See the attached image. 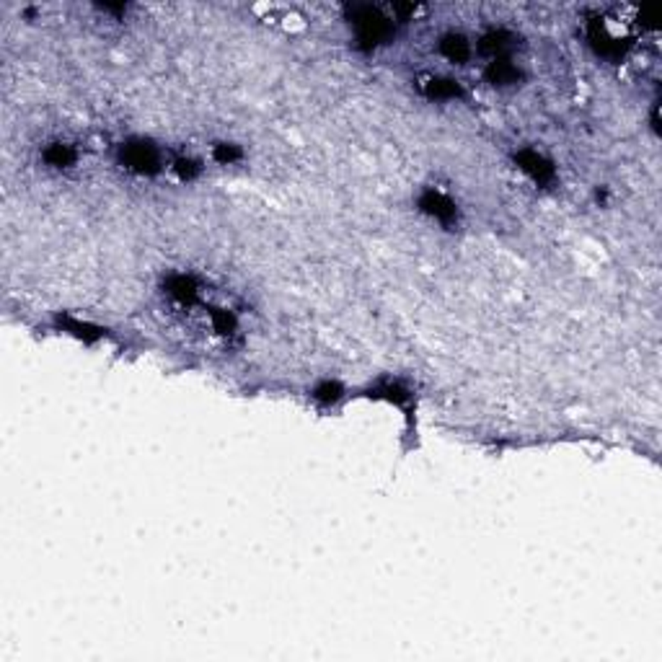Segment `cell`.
<instances>
[{"mask_svg":"<svg viewBox=\"0 0 662 662\" xmlns=\"http://www.w3.org/2000/svg\"><path fill=\"white\" fill-rule=\"evenodd\" d=\"M355 23H357V31H360V39L368 42V44L383 42L385 36L391 34V23H388V18H383L375 8H357Z\"/></svg>","mask_w":662,"mask_h":662,"instance_id":"1","label":"cell"},{"mask_svg":"<svg viewBox=\"0 0 662 662\" xmlns=\"http://www.w3.org/2000/svg\"><path fill=\"white\" fill-rule=\"evenodd\" d=\"M122 161L137 173H150L158 169V150L148 143H129L122 150Z\"/></svg>","mask_w":662,"mask_h":662,"instance_id":"2","label":"cell"},{"mask_svg":"<svg viewBox=\"0 0 662 662\" xmlns=\"http://www.w3.org/2000/svg\"><path fill=\"white\" fill-rule=\"evenodd\" d=\"M422 210L429 213L432 218H437L440 223L456 220V205H453L448 197H442V194H437V192H427L422 197Z\"/></svg>","mask_w":662,"mask_h":662,"instance_id":"3","label":"cell"},{"mask_svg":"<svg viewBox=\"0 0 662 662\" xmlns=\"http://www.w3.org/2000/svg\"><path fill=\"white\" fill-rule=\"evenodd\" d=\"M520 166L525 169L530 176L535 178V181H548V178L554 176V169H551V164L548 161H543L538 153H533V150H525V153H520Z\"/></svg>","mask_w":662,"mask_h":662,"instance_id":"4","label":"cell"},{"mask_svg":"<svg viewBox=\"0 0 662 662\" xmlns=\"http://www.w3.org/2000/svg\"><path fill=\"white\" fill-rule=\"evenodd\" d=\"M440 50H442V55H445L448 60H453V63H463V60H469V55H471L469 42H466L461 34L445 36L442 44H440Z\"/></svg>","mask_w":662,"mask_h":662,"instance_id":"5","label":"cell"},{"mask_svg":"<svg viewBox=\"0 0 662 662\" xmlns=\"http://www.w3.org/2000/svg\"><path fill=\"white\" fill-rule=\"evenodd\" d=\"M486 75H489L491 83H515L518 80V68H515L510 60L505 58H497L494 63L489 65V70H486Z\"/></svg>","mask_w":662,"mask_h":662,"instance_id":"6","label":"cell"},{"mask_svg":"<svg viewBox=\"0 0 662 662\" xmlns=\"http://www.w3.org/2000/svg\"><path fill=\"white\" fill-rule=\"evenodd\" d=\"M73 161H75V153H73L68 145H52V148L47 150V164L50 166L63 169V166H70Z\"/></svg>","mask_w":662,"mask_h":662,"instance_id":"7","label":"cell"},{"mask_svg":"<svg viewBox=\"0 0 662 662\" xmlns=\"http://www.w3.org/2000/svg\"><path fill=\"white\" fill-rule=\"evenodd\" d=\"M425 91H427L429 96H437V99L458 96V86L453 83V80H445V78H432L427 86H425Z\"/></svg>","mask_w":662,"mask_h":662,"instance_id":"8","label":"cell"},{"mask_svg":"<svg viewBox=\"0 0 662 662\" xmlns=\"http://www.w3.org/2000/svg\"><path fill=\"white\" fill-rule=\"evenodd\" d=\"M336 391H339V385H336V383H326V385H321L316 396H319V399H324V401H334L336 396H339Z\"/></svg>","mask_w":662,"mask_h":662,"instance_id":"9","label":"cell"},{"mask_svg":"<svg viewBox=\"0 0 662 662\" xmlns=\"http://www.w3.org/2000/svg\"><path fill=\"white\" fill-rule=\"evenodd\" d=\"M218 158H220V161H233V158H238V150L223 148V150H218Z\"/></svg>","mask_w":662,"mask_h":662,"instance_id":"10","label":"cell"}]
</instances>
